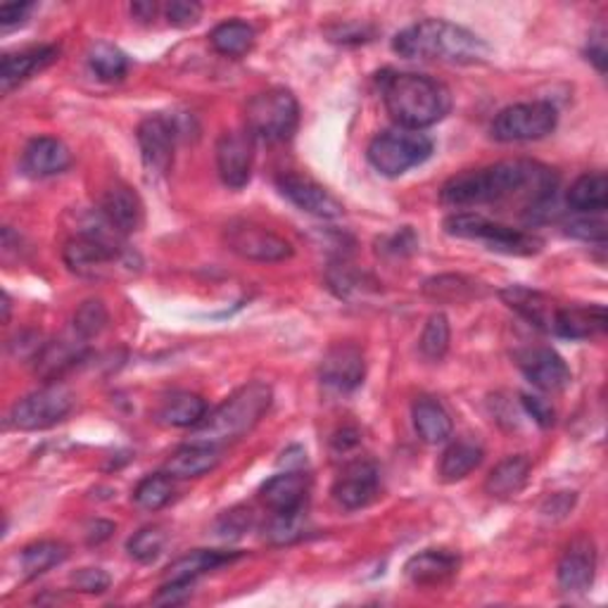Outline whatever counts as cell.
<instances>
[{"label": "cell", "instance_id": "cell-45", "mask_svg": "<svg viewBox=\"0 0 608 608\" xmlns=\"http://www.w3.org/2000/svg\"><path fill=\"white\" fill-rule=\"evenodd\" d=\"M71 585L84 595H102L110 587V575L100 568H81L71 575Z\"/></svg>", "mask_w": 608, "mask_h": 608}, {"label": "cell", "instance_id": "cell-34", "mask_svg": "<svg viewBox=\"0 0 608 608\" xmlns=\"http://www.w3.org/2000/svg\"><path fill=\"white\" fill-rule=\"evenodd\" d=\"M255 41H257L255 29H252L247 22H241V20L221 22L212 29V34H210L212 48L219 55L233 57V60L245 57L252 48H255Z\"/></svg>", "mask_w": 608, "mask_h": 608}, {"label": "cell", "instance_id": "cell-43", "mask_svg": "<svg viewBox=\"0 0 608 608\" xmlns=\"http://www.w3.org/2000/svg\"><path fill=\"white\" fill-rule=\"evenodd\" d=\"M252 523H255V513H252V509L235 507V509L224 511L219 516L214 530L219 538L233 540V538H241L243 532H247L252 528Z\"/></svg>", "mask_w": 608, "mask_h": 608}, {"label": "cell", "instance_id": "cell-52", "mask_svg": "<svg viewBox=\"0 0 608 608\" xmlns=\"http://www.w3.org/2000/svg\"><path fill=\"white\" fill-rule=\"evenodd\" d=\"M573 501H575V495L571 493H559L554 495L552 499L546 501V507H544V513L549 516H563V513H568V509L573 507Z\"/></svg>", "mask_w": 608, "mask_h": 608}, {"label": "cell", "instance_id": "cell-16", "mask_svg": "<svg viewBox=\"0 0 608 608\" xmlns=\"http://www.w3.org/2000/svg\"><path fill=\"white\" fill-rule=\"evenodd\" d=\"M523 376L544 393H561L573 383V374L561 354L552 347H528L516 354Z\"/></svg>", "mask_w": 608, "mask_h": 608}, {"label": "cell", "instance_id": "cell-33", "mask_svg": "<svg viewBox=\"0 0 608 608\" xmlns=\"http://www.w3.org/2000/svg\"><path fill=\"white\" fill-rule=\"evenodd\" d=\"M483 456H485V452L476 442H471V440L452 442L440 458V478L444 483L464 480L483 464Z\"/></svg>", "mask_w": 608, "mask_h": 608}, {"label": "cell", "instance_id": "cell-53", "mask_svg": "<svg viewBox=\"0 0 608 608\" xmlns=\"http://www.w3.org/2000/svg\"><path fill=\"white\" fill-rule=\"evenodd\" d=\"M357 444H360V433L354 428L338 430L335 438H333V450L335 452H347L352 447H357Z\"/></svg>", "mask_w": 608, "mask_h": 608}, {"label": "cell", "instance_id": "cell-41", "mask_svg": "<svg viewBox=\"0 0 608 608\" xmlns=\"http://www.w3.org/2000/svg\"><path fill=\"white\" fill-rule=\"evenodd\" d=\"M307 530L305 511H292V513H272L269 523L264 528V538L274 544H290L300 540Z\"/></svg>", "mask_w": 608, "mask_h": 608}, {"label": "cell", "instance_id": "cell-27", "mask_svg": "<svg viewBox=\"0 0 608 608\" xmlns=\"http://www.w3.org/2000/svg\"><path fill=\"white\" fill-rule=\"evenodd\" d=\"M207 417V402L188 390H176L167 395L165 399H159V405L153 413V419L159 425H169V428H196L202 419Z\"/></svg>", "mask_w": 608, "mask_h": 608}, {"label": "cell", "instance_id": "cell-4", "mask_svg": "<svg viewBox=\"0 0 608 608\" xmlns=\"http://www.w3.org/2000/svg\"><path fill=\"white\" fill-rule=\"evenodd\" d=\"M274 393L266 383L252 380L243 385L241 390H235L224 405L217 407L214 411L192 428V442L219 444L235 442L245 438L252 428H255L266 411L272 407Z\"/></svg>", "mask_w": 608, "mask_h": 608}, {"label": "cell", "instance_id": "cell-40", "mask_svg": "<svg viewBox=\"0 0 608 608\" xmlns=\"http://www.w3.org/2000/svg\"><path fill=\"white\" fill-rule=\"evenodd\" d=\"M167 544V532L157 526L141 528L126 544L129 556L136 559L139 563H153L162 556Z\"/></svg>", "mask_w": 608, "mask_h": 608}, {"label": "cell", "instance_id": "cell-15", "mask_svg": "<svg viewBox=\"0 0 608 608\" xmlns=\"http://www.w3.org/2000/svg\"><path fill=\"white\" fill-rule=\"evenodd\" d=\"M366 376L364 352L354 343H335L323 354L321 383L335 393L357 390Z\"/></svg>", "mask_w": 608, "mask_h": 608}, {"label": "cell", "instance_id": "cell-32", "mask_svg": "<svg viewBox=\"0 0 608 608\" xmlns=\"http://www.w3.org/2000/svg\"><path fill=\"white\" fill-rule=\"evenodd\" d=\"M575 212L601 214L608 204V179L604 172H587L577 179L566 196Z\"/></svg>", "mask_w": 608, "mask_h": 608}, {"label": "cell", "instance_id": "cell-9", "mask_svg": "<svg viewBox=\"0 0 608 608\" xmlns=\"http://www.w3.org/2000/svg\"><path fill=\"white\" fill-rule=\"evenodd\" d=\"M559 124V112L546 100L518 102L504 108L493 122V139L499 143H528L546 139Z\"/></svg>", "mask_w": 608, "mask_h": 608}, {"label": "cell", "instance_id": "cell-8", "mask_svg": "<svg viewBox=\"0 0 608 608\" xmlns=\"http://www.w3.org/2000/svg\"><path fill=\"white\" fill-rule=\"evenodd\" d=\"M433 139L425 136V133L397 126L378 133L368 143L366 157L378 174L395 179V176H402L409 169L423 165L433 155Z\"/></svg>", "mask_w": 608, "mask_h": 608}, {"label": "cell", "instance_id": "cell-22", "mask_svg": "<svg viewBox=\"0 0 608 608\" xmlns=\"http://www.w3.org/2000/svg\"><path fill=\"white\" fill-rule=\"evenodd\" d=\"M100 214L117 233H133L143 224V202L139 192L126 184H112L100 200Z\"/></svg>", "mask_w": 608, "mask_h": 608}, {"label": "cell", "instance_id": "cell-46", "mask_svg": "<svg viewBox=\"0 0 608 608\" xmlns=\"http://www.w3.org/2000/svg\"><path fill=\"white\" fill-rule=\"evenodd\" d=\"M165 14H167V22L174 26H190V24H198L202 8L198 3H188V0H174V3L167 5Z\"/></svg>", "mask_w": 608, "mask_h": 608}, {"label": "cell", "instance_id": "cell-31", "mask_svg": "<svg viewBox=\"0 0 608 608\" xmlns=\"http://www.w3.org/2000/svg\"><path fill=\"white\" fill-rule=\"evenodd\" d=\"M233 559H239V552H219V549H196L186 556L176 559L167 568V581L196 583L200 575L226 566Z\"/></svg>", "mask_w": 608, "mask_h": 608}, {"label": "cell", "instance_id": "cell-54", "mask_svg": "<svg viewBox=\"0 0 608 608\" xmlns=\"http://www.w3.org/2000/svg\"><path fill=\"white\" fill-rule=\"evenodd\" d=\"M114 532V526L108 523V521H96L91 523V528H88L86 532V538H88V544H100V542H106L110 535Z\"/></svg>", "mask_w": 608, "mask_h": 608}, {"label": "cell", "instance_id": "cell-6", "mask_svg": "<svg viewBox=\"0 0 608 608\" xmlns=\"http://www.w3.org/2000/svg\"><path fill=\"white\" fill-rule=\"evenodd\" d=\"M444 231L454 235V239L480 241L489 250L511 257H530V255H538L542 250V241L538 235L521 229H511L507 224H499V221H493L476 212L452 214L447 221H444Z\"/></svg>", "mask_w": 608, "mask_h": 608}, {"label": "cell", "instance_id": "cell-1", "mask_svg": "<svg viewBox=\"0 0 608 608\" xmlns=\"http://www.w3.org/2000/svg\"><path fill=\"white\" fill-rule=\"evenodd\" d=\"M559 176L538 162L509 159L493 167L471 169L452 176L442 186L440 198L450 207H478L523 200L526 219L535 221L549 204H554Z\"/></svg>", "mask_w": 608, "mask_h": 608}, {"label": "cell", "instance_id": "cell-12", "mask_svg": "<svg viewBox=\"0 0 608 608\" xmlns=\"http://www.w3.org/2000/svg\"><path fill=\"white\" fill-rule=\"evenodd\" d=\"M141 159L151 176H167L174 165L176 141H179V124L174 117L151 114L139 124L136 131Z\"/></svg>", "mask_w": 608, "mask_h": 608}, {"label": "cell", "instance_id": "cell-25", "mask_svg": "<svg viewBox=\"0 0 608 608\" xmlns=\"http://www.w3.org/2000/svg\"><path fill=\"white\" fill-rule=\"evenodd\" d=\"M57 55H60V48L55 46H38L20 53H8L3 57V65H0V84H3V93H10L14 86H20L36 77L38 71L48 69L57 60Z\"/></svg>", "mask_w": 608, "mask_h": 608}, {"label": "cell", "instance_id": "cell-38", "mask_svg": "<svg viewBox=\"0 0 608 608\" xmlns=\"http://www.w3.org/2000/svg\"><path fill=\"white\" fill-rule=\"evenodd\" d=\"M423 292L438 302H468L478 298V284L464 276H435L425 280Z\"/></svg>", "mask_w": 608, "mask_h": 608}, {"label": "cell", "instance_id": "cell-26", "mask_svg": "<svg viewBox=\"0 0 608 608\" xmlns=\"http://www.w3.org/2000/svg\"><path fill=\"white\" fill-rule=\"evenodd\" d=\"M86 357L84 343L77 340H48L34 354V371L43 380H60L69 368L77 366Z\"/></svg>", "mask_w": 608, "mask_h": 608}, {"label": "cell", "instance_id": "cell-7", "mask_svg": "<svg viewBox=\"0 0 608 608\" xmlns=\"http://www.w3.org/2000/svg\"><path fill=\"white\" fill-rule=\"evenodd\" d=\"M247 133L266 143L292 139L300 124V106L288 88H266L250 98L245 108Z\"/></svg>", "mask_w": 608, "mask_h": 608}, {"label": "cell", "instance_id": "cell-14", "mask_svg": "<svg viewBox=\"0 0 608 608\" xmlns=\"http://www.w3.org/2000/svg\"><path fill=\"white\" fill-rule=\"evenodd\" d=\"M380 493V471L368 458L350 462L333 483V497L340 507L357 511L368 507Z\"/></svg>", "mask_w": 608, "mask_h": 608}, {"label": "cell", "instance_id": "cell-24", "mask_svg": "<svg viewBox=\"0 0 608 608\" xmlns=\"http://www.w3.org/2000/svg\"><path fill=\"white\" fill-rule=\"evenodd\" d=\"M501 300L507 302V307H511L518 317H523L530 325H535V329L544 333H552L554 317L561 305L549 298V295L523 286H509L501 290Z\"/></svg>", "mask_w": 608, "mask_h": 608}, {"label": "cell", "instance_id": "cell-42", "mask_svg": "<svg viewBox=\"0 0 608 608\" xmlns=\"http://www.w3.org/2000/svg\"><path fill=\"white\" fill-rule=\"evenodd\" d=\"M74 333L79 340H91L108 325V307L102 300H86L74 314Z\"/></svg>", "mask_w": 608, "mask_h": 608}, {"label": "cell", "instance_id": "cell-48", "mask_svg": "<svg viewBox=\"0 0 608 608\" xmlns=\"http://www.w3.org/2000/svg\"><path fill=\"white\" fill-rule=\"evenodd\" d=\"M521 405H523V409H526L528 417H530L532 421H535L538 425H542V428L554 425V409L549 407V405L544 402V399L532 397V395H523V397H521Z\"/></svg>", "mask_w": 608, "mask_h": 608}, {"label": "cell", "instance_id": "cell-35", "mask_svg": "<svg viewBox=\"0 0 608 608\" xmlns=\"http://www.w3.org/2000/svg\"><path fill=\"white\" fill-rule=\"evenodd\" d=\"M88 65H91L93 74L100 81H122L129 71V57L124 51H120L112 43L100 41L88 53Z\"/></svg>", "mask_w": 608, "mask_h": 608}, {"label": "cell", "instance_id": "cell-44", "mask_svg": "<svg viewBox=\"0 0 608 608\" xmlns=\"http://www.w3.org/2000/svg\"><path fill=\"white\" fill-rule=\"evenodd\" d=\"M566 233L585 243H604L606 241V221L601 217L573 219L566 226Z\"/></svg>", "mask_w": 608, "mask_h": 608}, {"label": "cell", "instance_id": "cell-56", "mask_svg": "<svg viewBox=\"0 0 608 608\" xmlns=\"http://www.w3.org/2000/svg\"><path fill=\"white\" fill-rule=\"evenodd\" d=\"M3 321H5V323L10 321V295H8V292L3 295Z\"/></svg>", "mask_w": 608, "mask_h": 608}, {"label": "cell", "instance_id": "cell-3", "mask_svg": "<svg viewBox=\"0 0 608 608\" xmlns=\"http://www.w3.org/2000/svg\"><path fill=\"white\" fill-rule=\"evenodd\" d=\"M393 51L405 60H435L447 65H480L489 46L478 36L444 20H423L393 38Z\"/></svg>", "mask_w": 608, "mask_h": 608}, {"label": "cell", "instance_id": "cell-5", "mask_svg": "<svg viewBox=\"0 0 608 608\" xmlns=\"http://www.w3.org/2000/svg\"><path fill=\"white\" fill-rule=\"evenodd\" d=\"M108 219L100 214L98 224H88L63 247L67 269L84 278H110L117 272H133V255L126 252Z\"/></svg>", "mask_w": 608, "mask_h": 608}, {"label": "cell", "instance_id": "cell-39", "mask_svg": "<svg viewBox=\"0 0 608 608\" xmlns=\"http://www.w3.org/2000/svg\"><path fill=\"white\" fill-rule=\"evenodd\" d=\"M419 347L423 352V357L428 360H442L444 354H447L450 350V319L442 314V311H438V314L430 317L425 321V329H423V335L419 340Z\"/></svg>", "mask_w": 608, "mask_h": 608}, {"label": "cell", "instance_id": "cell-29", "mask_svg": "<svg viewBox=\"0 0 608 608\" xmlns=\"http://www.w3.org/2000/svg\"><path fill=\"white\" fill-rule=\"evenodd\" d=\"M532 464L526 454H516L507 456L504 462H499L485 480V489L489 497L497 499H509L513 495L521 493V489L528 485Z\"/></svg>", "mask_w": 608, "mask_h": 608}, {"label": "cell", "instance_id": "cell-30", "mask_svg": "<svg viewBox=\"0 0 608 608\" xmlns=\"http://www.w3.org/2000/svg\"><path fill=\"white\" fill-rule=\"evenodd\" d=\"M411 419L419 438L428 444H438L452 438V417L433 397H419L411 407Z\"/></svg>", "mask_w": 608, "mask_h": 608}, {"label": "cell", "instance_id": "cell-19", "mask_svg": "<svg viewBox=\"0 0 608 608\" xmlns=\"http://www.w3.org/2000/svg\"><path fill=\"white\" fill-rule=\"evenodd\" d=\"M309 489H311L309 473H305L302 468H292L266 480L259 487V499L272 513L305 511Z\"/></svg>", "mask_w": 608, "mask_h": 608}, {"label": "cell", "instance_id": "cell-49", "mask_svg": "<svg viewBox=\"0 0 608 608\" xmlns=\"http://www.w3.org/2000/svg\"><path fill=\"white\" fill-rule=\"evenodd\" d=\"M331 34V41H338V43H364V41H371V36H374V32L371 29H364V26H338L333 29Z\"/></svg>", "mask_w": 608, "mask_h": 608}, {"label": "cell", "instance_id": "cell-13", "mask_svg": "<svg viewBox=\"0 0 608 608\" xmlns=\"http://www.w3.org/2000/svg\"><path fill=\"white\" fill-rule=\"evenodd\" d=\"M255 165V139L247 131H226L217 143V169L221 181L229 188L241 190L252 179Z\"/></svg>", "mask_w": 608, "mask_h": 608}, {"label": "cell", "instance_id": "cell-28", "mask_svg": "<svg viewBox=\"0 0 608 608\" xmlns=\"http://www.w3.org/2000/svg\"><path fill=\"white\" fill-rule=\"evenodd\" d=\"M219 464V450L212 444L190 442L176 450L165 464V473L174 480H188V478H202L207 473L214 471Z\"/></svg>", "mask_w": 608, "mask_h": 608}, {"label": "cell", "instance_id": "cell-18", "mask_svg": "<svg viewBox=\"0 0 608 608\" xmlns=\"http://www.w3.org/2000/svg\"><path fill=\"white\" fill-rule=\"evenodd\" d=\"M276 186L280 190V196L288 198L298 210L314 214L321 219H338L343 214V204H340L329 190L319 186L314 179L302 174H280L276 179Z\"/></svg>", "mask_w": 608, "mask_h": 608}, {"label": "cell", "instance_id": "cell-51", "mask_svg": "<svg viewBox=\"0 0 608 608\" xmlns=\"http://www.w3.org/2000/svg\"><path fill=\"white\" fill-rule=\"evenodd\" d=\"M587 60L595 63V67L604 74L606 71V38L604 32H597L587 43Z\"/></svg>", "mask_w": 608, "mask_h": 608}, {"label": "cell", "instance_id": "cell-21", "mask_svg": "<svg viewBox=\"0 0 608 608\" xmlns=\"http://www.w3.org/2000/svg\"><path fill=\"white\" fill-rule=\"evenodd\" d=\"M458 566L462 561L450 549H425L407 561L405 575L413 587H440L452 581Z\"/></svg>", "mask_w": 608, "mask_h": 608}, {"label": "cell", "instance_id": "cell-20", "mask_svg": "<svg viewBox=\"0 0 608 608\" xmlns=\"http://www.w3.org/2000/svg\"><path fill=\"white\" fill-rule=\"evenodd\" d=\"M69 165V147L53 136H38L29 141L20 159V167L29 179H48V176L67 172Z\"/></svg>", "mask_w": 608, "mask_h": 608}, {"label": "cell", "instance_id": "cell-37", "mask_svg": "<svg viewBox=\"0 0 608 608\" xmlns=\"http://www.w3.org/2000/svg\"><path fill=\"white\" fill-rule=\"evenodd\" d=\"M65 559H67V546L60 542H34L29 544L20 556L22 571L26 577H38L43 573H48L51 568L60 566Z\"/></svg>", "mask_w": 608, "mask_h": 608}, {"label": "cell", "instance_id": "cell-2", "mask_svg": "<svg viewBox=\"0 0 608 608\" xmlns=\"http://www.w3.org/2000/svg\"><path fill=\"white\" fill-rule=\"evenodd\" d=\"M380 96L393 122L402 129L421 131L442 122L452 108L450 88L433 77L413 71L378 74Z\"/></svg>", "mask_w": 608, "mask_h": 608}, {"label": "cell", "instance_id": "cell-47", "mask_svg": "<svg viewBox=\"0 0 608 608\" xmlns=\"http://www.w3.org/2000/svg\"><path fill=\"white\" fill-rule=\"evenodd\" d=\"M190 595H192V583L165 581V585H162L157 595L153 597V604H157V606H176V604H184Z\"/></svg>", "mask_w": 608, "mask_h": 608}, {"label": "cell", "instance_id": "cell-17", "mask_svg": "<svg viewBox=\"0 0 608 608\" xmlns=\"http://www.w3.org/2000/svg\"><path fill=\"white\" fill-rule=\"evenodd\" d=\"M559 587L568 595H585L597 577V544L592 538H575L559 561Z\"/></svg>", "mask_w": 608, "mask_h": 608}, {"label": "cell", "instance_id": "cell-11", "mask_svg": "<svg viewBox=\"0 0 608 608\" xmlns=\"http://www.w3.org/2000/svg\"><path fill=\"white\" fill-rule=\"evenodd\" d=\"M224 243L235 255L250 262H284L292 257V245L278 233L252 221H231L224 229Z\"/></svg>", "mask_w": 608, "mask_h": 608}, {"label": "cell", "instance_id": "cell-55", "mask_svg": "<svg viewBox=\"0 0 608 608\" xmlns=\"http://www.w3.org/2000/svg\"><path fill=\"white\" fill-rule=\"evenodd\" d=\"M155 3H136V5H131V12H133V18H139L143 22L147 20H153L155 18Z\"/></svg>", "mask_w": 608, "mask_h": 608}, {"label": "cell", "instance_id": "cell-10", "mask_svg": "<svg viewBox=\"0 0 608 608\" xmlns=\"http://www.w3.org/2000/svg\"><path fill=\"white\" fill-rule=\"evenodd\" d=\"M74 409V395L65 385L51 383L32 395L22 397L10 409L8 423L18 430H46L65 421Z\"/></svg>", "mask_w": 608, "mask_h": 608}, {"label": "cell", "instance_id": "cell-36", "mask_svg": "<svg viewBox=\"0 0 608 608\" xmlns=\"http://www.w3.org/2000/svg\"><path fill=\"white\" fill-rule=\"evenodd\" d=\"M174 499V478L169 473H153V476H145L136 489H133V501L143 511H159L165 509L167 504Z\"/></svg>", "mask_w": 608, "mask_h": 608}, {"label": "cell", "instance_id": "cell-50", "mask_svg": "<svg viewBox=\"0 0 608 608\" xmlns=\"http://www.w3.org/2000/svg\"><path fill=\"white\" fill-rule=\"evenodd\" d=\"M34 10L32 3H8L0 8V24L3 26H12V24H20L26 20V14Z\"/></svg>", "mask_w": 608, "mask_h": 608}, {"label": "cell", "instance_id": "cell-23", "mask_svg": "<svg viewBox=\"0 0 608 608\" xmlns=\"http://www.w3.org/2000/svg\"><path fill=\"white\" fill-rule=\"evenodd\" d=\"M606 331V309L601 305L559 307L552 335L566 340H592Z\"/></svg>", "mask_w": 608, "mask_h": 608}]
</instances>
